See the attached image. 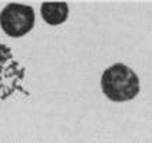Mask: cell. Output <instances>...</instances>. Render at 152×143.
<instances>
[{
    "instance_id": "6da1fadb",
    "label": "cell",
    "mask_w": 152,
    "mask_h": 143,
    "mask_svg": "<svg viewBox=\"0 0 152 143\" xmlns=\"http://www.w3.org/2000/svg\"><path fill=\"white\" fill-rule=\"evenodd\" d=\"M103 94L112 102H128L138 96L141 90L139 77L124 63H115L106 69L101 77Z\"/></svg>"
},
{
    "instance_id": "7a4b0ae2",
    "label": "cell",
    "mask_w": 152,
    "mask_h": 143,
    "mask_svg": "<svg viewBox=\"0 0 152 143\" xmlns=\"http://www.w3.org/2000/svg\"><path fill=\"white\" fill-rule=\"evenodd\" d=\"M26 69L15 59L10 47L0 43V100H6L16 92L30 94L23 87Z\"/></svg>"
},
{
    "instance_id": "3957f363",
    "label": "cell",
    "mask_w": 152,
    "mask_h": 143,
    "mask_svg": "<svg viewBox=\"0 0 152 143\" xmlns=\"http://www.w3.org/2000/svg\"><path fill=\"white\" fill-rule=\"evenodd\" d=\"M34 26V10L22 3H9L0 12V27L10 37H23Z\"/></svg>"
},
{
    "instance_id": "277c9868",
    "label": "cell",
    "mask_w": 152,
    "mask_h": 143,
    "mask_svg": "<svg viewBox=\"0 0 152 143\" xmlns=\"http://www.w3.org/2000/svg\"><path fill=\"white\" fill-rule=\"evenodd\" d=\"M40 15L50 26H59L68 20L69 6L66 1H45L40 4Z\"/></svg>"
}]
</instances>
